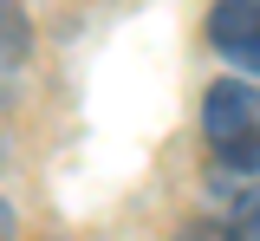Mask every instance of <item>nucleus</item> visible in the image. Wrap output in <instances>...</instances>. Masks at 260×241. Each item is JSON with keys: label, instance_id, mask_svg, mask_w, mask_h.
I'll return each mask as SVG.
<instances>
[{"label": "nucleus", "instance_id": "1", "mask_svg": "<svg viewBox=\"0 0 260 241\" xmlns=\"http://www.w3.org/2000/svg\"><path fill=\"white\" fill-rule=\"evenodd\" d=\"M208 39H215V52H228L234 66L260 72V7H254V0H215Z\"/></svg>", "mask_w": 260, "mask_h": 241}, {"label": "nucleus", "instance_id": "2", "mask_svg": "<svg viewBox=\"0 0 260 241\" xmlns=\"http://www.w3.org/2000/svg\"><path fill=\"white\" fill-rule=\"evenodd\" d=\"M202 124H208L215 143L234 137V131H247V124H260V92L254 85H215L208 104H202Z\"/></svg>", "mask_w": 260, "mask_h": 241}, {"label": "nucleus", "instance_id": "3", "mask_svg": "<svg viewBox=\"0 0 260 241\" xmlns=\"http://www.w3.org/2000/svg\"><path fill=\"white\" fill-rule=\"evenodd\" d=\"M228 241H260V189H241L228 208Z\"/></svg>", "mask_w": 260, "mask_h": 241}, {"label": "nucleus", "instance_id": "4", "mask_svg": "<svg viewBox=\"0 0 260 241\" xmlns=\"http://www.w3.org/2000/svg\"><path fill=\"white\" fill-rule=\"evenodd\" d=\"M215 150H221V163H234V170H254V163H260V124H247V131L221 137Z\"/></svg>", "mask_w": 260, "mask_h": 241}, {"label": "nucleus", "instance_id": "5", "mask_svg": "<svg viewBox=\"0 0 260 241\" xmlns=\"http://www.w3.org/2000/svg\"><path fill=\"white\" fill-rule=\"evenodd\" d=\"M20 52H26V13H20L13 0H0V66L20 59Z\"/></svg>", "mask_w": 260, "mask_h": 241}, {"label": "nucleus", "instance_id": "6", "mask_svg": "<svg viewBox=\"0 0 260 241\" xmlns=\"http://www.w3.org/2000/svg\"><path fill=\"white\" fill-rule=\"evenodd\" d=\"M0 241H13V208L0 202Z\"/></svg>", "mask_w": 260, "mask_h": 241}, {"label": "nucleus", "instance_id": "7", "mask_svg": "<svg viewBox=\"0 0 260 241\" xmlns=\"http://www.w3.org/2000/svg\"><path fill=\"white\" fill-rule=\"evenodd\" d=\"M254 7H260V0H254Z\"/></svg>", "mask_w": 260, "mask_h": 241}]
</instances>
